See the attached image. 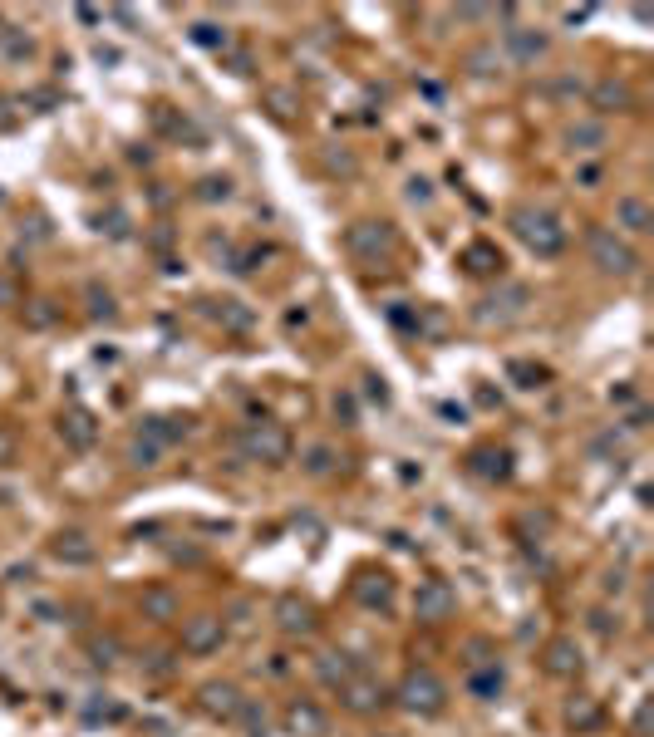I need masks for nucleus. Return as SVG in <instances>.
<instances>
[{
	"instance_id": "obj_1",
	"label": "nucleus",
	"mask_w": 654,
	"mask_h": 737,
	"mask_svg": "<svg viewBox=\"0 0 654 737\" xmlns=\"http://www.w3.org/2000/svg\"><path fill=\"white\" fill-rule=\"evenodd\" d=\"M507 222L517 231V241L536 256H561L566 251V227H561V217L551 207H517Z\"/></svg>"
},
{
	"instance_id": "obj_2",
	"label": "nucleus",
	"mask_w": 654,
	"mask_h": 737,
	"mask_svg": "<svg viewBox=\"0 0 654 737\" xmlns=\"http://www.w3.org/2000/svg\"><path fill=\"white\" fill-rule=\"evenodd\" d=\"M586 251H591V261H595L600 276L630 281V276L640 271V251H635L615 227H591L586 231Z\"/></svg>"
},
{
	"instance_id": "obj_3",
	"label": "nucleus",
	"mask_w": 654,
	"mask_h": 737,
	"mask_svg": "<svg viewBox=\"0 0 654 737\" xmlns=\"http://www.w3.org/2000/svg\"><path fill=\"white\" fill-rule=\"evenodd\" d=\"M291 448H296L291 443V428L276 423V418H256V423L241 428V453L251 457V462H261V467H286Z\"/></svg>"
},
{
	"instance_id": "obj_4",
	"label": "nucleus",
	"mask_w": 654,
	"mask_h": 737,
	"mask_svg": "<svg viewBox=\"0 0 654 737\" xmlns=\"http://www.w3.org/2000/svg\"><path fill=\"white\" fill-rule=\"evenodd\" d=\"M345 251L355 256L359 266H384L394 251H399V227L394 222H355L345 227Z\"/></svg>"
},
{
	"instance_id": "obj_5",
	"label": "nucleus",
	"mask_w": 654,
	"mask_h": 737,
	"mask_svg": "<svg viewBox=\"0 0 654 737\" xmlns=\"http://www.w3.org/2000/svg\"><path fill=\"white\" fill-rule=\"evenodd\" d=\"M394 698H399V708L414 713V718H438V713L448 708V683L438 679L433 669H409Z\"/></svg>"
},
{
	"instance_id": "obj_6",
	"label": "nucleus",
	"mask_w": 654,
	"mask_h": 737,
	"mask_svg": "<svg viewBox=\"0 0 654 737\" xmlns=\"http://www.w3.org/2000/svg\"><path fill=\"white\" fill-rule=\"evenodd\" d=\"M414 615H418V624L453 620V615H458V590H453L443 575H428V580L418 585V595H414Z\"/></svg>"
},
{
	"instance_id": "obj_7",
	"label": "nucleus",
	"mask_w": 654,
	"mask_h": 737,
	"mask_svg": "<svg viewBox=\"0 0 654 737\" xmlns=\"http://www.w3.org/2000/svg\"><path fill=\"white\" fill-rule=\"evenodd\" d=\"M197 708H202L212 723H237L246 698H241V688L232 679H212V683L197 688Z\"/></svg>"
},
{
	"instance_id": "obj_8",
	"label": "nucleus",
	"mask_w": 654,
	"mask_h": 737,
	"mask_svg": "<svg viewBox=\"0 0 654 737\" xmlns=\"http://www.w3.org/2000/svg\"><path fill=\"white\" fill-rule=\"evenodd\" d=\"M276 629L281 634H291V639H305V634H315V624H320V610L305 600V595H296V590H286V595H276Z\"/></svg>"
},
{
	"instance_id": "obj_9",
	"label": "nucleus",
	"mask_w": 654,
	"mask_h": 737,
	"mask_svg": "<svg viewBox=\"0 0 654 737\" xmlns=\"http://www.w3.org/2000/svg\"><path fill=\"white\" fill-rule=\"evenodd\" d=\"M227 644V620L222 615H192V620H182V649L187 654H217Z\"/></svg>"
},
{
	"instance_id": "obj_10",
	"label": "nucleus",
	"mask_w": 654,
	"mask_h": 737,
	"mask_svg": "<svg viewBox=\"0 0 654 737\" xmlns=\"http://www.w3.org/2000/svg\"><path fill=\"white\" fill-rule=\"evenodd\" d=\"M541 669H546L551 679H581L586 654H581V644H576L571 634H556V639H546V649H541Z\"/></svg>"
},
{
	"instance_id": "obj_11",
	"label": "nucleus",
	"mask_w": 654,
	"mask_h": 737,
	"mask_svg": "<svg viewBox=\"0 0 654 737\" xmlns=\"http://www.w3.org/2000/svg\"><path fill=\"white\" fill-rule=\"evenodd\" d=\"M281 728H286V737H330V718H325L320 703L291 698V703L281 708Z\"/></svg>"
},
{
	"instance_id": "obj_12",
	"label": "nucleus",
	"mask_w": 654,
	"mask_h": 737,
	"mask_svg": "<svg viewBox=\"0 0 654 737\" xmlns=\"http://www.w3.org/2000/svg\"><path fill=\"white\" fill-rule=\"evenodd\" d=\"M60 438L69 453H89L99 443V418L89 408H64L60 413Z\"/></svg>"
},
{
	"instance_id": "obj_13",
	"label": "nucleus",
	"mask_w": 654,
	"mask_h": 737,
	"mask_svg": "<svg viewBox=\"0 0 654 737\" xmlns=\"http://www.w3.org/2000/svg\"><path fill=\"white\" fill-rule=\"evenodd\" d=\"M340 698H345V708L359 713V718H369V713H379L384 703H389V688L379 679H369V674H355V679L340 688Z\"/></svg>"
},
{
	"instance_id": "obj_14",
	"label": "nucleus",
	"mask_w": 654,
	"mask_h": 737,
	"mask_svg": "<svg viewBox=\"0 0 654 737\" xmlns=\"http://www.w3.org/2000/svg\"><path fill=\"white\" fill-rule=\"evenodd\" d=\"M350 595H355L364 610H389V605H394V575H389V570H359Z\"/></svg>"
},
{
	"instance_id": "obj_15",
	"label": "nucleus",
	"mask_w": 654,
	"mask_h": 737,
	"mask_svg": "<svg viewBox=\"0 0 654 737\" xmlns=\"http://www.w3.org/2000/svg\"><path fill=\"white\" fill-rule=\"evenodd\" d=\"M50 556H55L60 566H94L99 546H94L84 531H60V536L50 541Z\"/></svg>"
},
{
	"instance_id": "obj_16",
	"label": "nucleus",
	"mask_w": 654,
	"mask_h": 737,
	"mask_svg": "<svg viewBox=\"0 0 654 737\" xmlns=\"http://www.w3.org/2000/svg\"><path fill=\"white\" fill-rule=\"evenodd\" d=\"M522 305H527V285H507L502 295H492V300H482V310H477V320L482 325H507V320H517L522 315Z\"/></svg>"
},
{
	"instance_id": "obj_17",
	"label": "nucleus",
	"mask_w": 654,
	"mask_h": 737,
	"mask_svg": "<svg viewBox=\"0 0 654 737\" xmlns=\"http://www.w3.org/2000/svg\"><path fill=\"white\" fill-rule=\"evenodd\" d=\"M591 104L600 109V114H630V109H635V89H630L625 79L610 74V79H600V84L591 89Z\"/></svg>"
},
{
	"instance_id": "obj_18",
	"label": "nucleus",
	"mask_w": 654,
	"mask_h": 737,
	"mask_svg": "<svg viewBox=\"0 0 654 737\" xmlns=\"http://www.w3.org/2000/svg\"><path fill=\"white\" fill-rule=\"evenodd\" d=\"M615 227H625L630 236H645V231H654V207L645 197L625 192V197L615 202Z\"/></svg>"
},
{
	"instance_id": "obj_19",
	"label": "nucleus",
	"mask_w": 654,
	"mask_h": 737,
	"mask_svg": "<svg viewBox=\"0 0 654 737\" xmlns=\"http://www.w3.org/2000/svg\"><path fill=\"white\" fill-rule=\"evenodd\" d=\"M507 50L522 59V64H536V59L551 50V35L536 30V25H512V30H507Z\"/></svg>"
},
{
	"instance_id": "obj_20",
	"label": "nucleus",
	"mask_w": 654,
	"mask_h": 737,
	"mask_svg": "<svg viewBox=\"0 0 654 737\" xmlns=\"http://www.w3.org/2000/svg\"><path fill=\"white\" fill-rule=\"evenodd\" d=\"M315 674H320V683H325V688H345V683L355 679L359 669H355V659H350V654H340V649H325V654L315 659Z\"/></svg>"
},
{
	"instance_id": "obj_21",
	"label": "nucleus",
	"mask_w": 654,
	"mask_h": 737,
	"mask_svg": "<svg viewBox=\"0 0 654 737\" xmlns=\"http://www.w3.org/2000/svg\"><path fill=\"white\" fill-rule=\"evenodd\" d=\"M138 438H143V443H153V448H168V443L187 438V418H143Z\"/></svg>"
},
{
	"instance_id": "obj_22",
	"label": "nucleus",
	"mask_w": 654,
	"mask_h": 737,
	"mask_svg": "<svg viewBox=\"0 0 654 737\" xmlns=\"http://www.w3.org/2000/svg\"><path fill=\"white\" fill-rule=\"evenodd\" d=\"M143 620H178V595L168 590V585H153V590H143Z\"/></svg>"
},
{
	"instance_id": "obj_23",
	"label": "nucleus",
	"mask_w": 654,
	"mask_h": 737,
	"mask_svg": "<svg viewBox=\"0 0 654 737\" xmlns=\"http://www.w3.org/2000/svg\"><path fill=\"white\" fill-rule=\"evenodd\" d=\"M473 472L477 477H487V482H507V477H512V457L502 453V448H477Z\"/></svg>"
},
{
	"instance_id": "obj_24",
	"label": "nucleus",
	"mask_w": 654,
	"mask_h": 737,
	"mask_svg": "<svg viewBox=\"0 0 654 737\" xmlns=\"http://www.w3.org/2000/svg\"><path fill=\"white\" fill-rule=\"evenodd\" d=\"M600 718H605V713H600V703H595V698H586V693L566 703V723H571L576 733H591V728H600Z\"/></svg>"
},
{
	"instance_id": "obj_25",
	"label": "nucleus",
	"mask_w": 654,
	"mask_h": 737,
	"mask_svg": "<svg viewBox=\"0 0 654 737\" xmlns=\"http://www.w3.org/2000/svg\"><path fill=\"white\" fill-rule=\"evenodd\" d=\"M566 143H571V153H595V148H605V123H571V128H566Z\"/></svg>"
},
{
	"instance_id": "obj_26",
	"label": "nucleus",
	"mask_w": 654,
	"mask_h": 737,
	"mask_svg": "<svg viewBox=\"0 0 654 737\" xmlns=\"http://www.w3.org/2000/svg\"><path fill=\"white\" fill-rule=\"evenodd\" d=\"M463 266H468L473 276H487V271H502V256H497L487 241H473V246L463 251Z\"/></svg>"
},
{
	"instance_id": "obj_27",
	"label": "nucleus",
	"mask_w": 654,
	"mask_h": 737,
	"mask_svg": "<svg viewBox=\"0 0 654 737\" xmlns=\"http://www.w3.org/2000/svg\"><path fill=\"white\" fill-rule=\"evenodd\" d=\"M192 40L202 45V50H227L232 40H227V25H212V20H197L192 25Z\"/></svg>"
},
{
	"instance_id": "obj_28",
	"label": "nucleus",
	"mask_w": 654,
	"mask_h": 737,
	"mask_svg": "<svg viewBox=\"0 0 654 737\" xmlns=\"http://www.w3.org/2000/svg\"><path fill=\"white\" fill-rule=\"evenodd\" d=\"M55 320H60L55 300H25V325H30V330H50Z\"/></svg>"
},
{
	"instance_id": "obj_29",
	"label": "nucleus",
	"mask_w": 654,
	"mask_h": 737,
	"mask_svg": "<svg viewBox=\"0 0 654 737\" xmlns=\"http://www.w3.org/2000/svg\"><path fill=\"white\" fill-rule=\"evenodd\" d=\"M89 659H94L99 669H114V664H119V639H114V634H104V639H89Z\"/></svg>"
},
{
	"instance_id": "obj_30",
	"label": "nucleus",
	"mask_w": 654,
	"mask_h": 737,
	"mask_svg": "<svg viewBox=\"0 0 654 737\" xmlns=\"http://www.w3.org/2000/svg\"><path fill=\"white\" fill-rule=\"evenodd\" d=\"M468 683H473L477 698H497V693H502V669H497V664H487V669H477Z\"/></svg>"
},
{
	"instance_id": "obj_31",
	"label": "nucleus",
	"mask_w": 654,
	"mask_h": 737,
	"mask_svg": "<svg viewBox=\"0 0 654 737\" xmlns=\"http://www.w3.org/2000/svg\"><path fill=\"white\" fill-rule=\"evenodd\" d=\"M15 305H25V285L15 271H0V310H15Z\"/></svg>"
},
{
	"instance_id": "obj_32",
	"label": "nucleus",
	"mask_w": 654,
	"mask_h": 737,
	"mask_svg": "<svg viewBox=\"0 0 654 737\" xmlns=\"http://www.w3.org/2000/svg\"><path fill=\"white\" fill-rule=\"evenodd\" d=\"M0 45H5V55H10V59H30V55H35V40H30V35H20V30H0Z\"/></svg>"
},
{
	"instance_id": "obj_33",
	"label": "nucleus",
	"mask_w": 654,
	"mask_h": 737,
	"mask_svg": "<svg viewBox=\"0 0 654 737\" xmlns=\"http://www.w3.org/2000/svg\"><path fill=\"white\" fill-rule=\"evenodd\" d=\"M89 315L94 320H114L119 310H114V295L104 290V285H89Z\"/></svg>"
},
{
	"instance_id": "obj_34",
	"label": "nucleus",
	"mask_w": 654,
	"mask_h": 737,
	"mask_svg": "<svg viewBox=\"0 0 654 737\" xmlns=\"http://www.w3.org/2000/svg\"><path fill=\"white\" fill-rule=\"evenodd\" d=\"M217 320H222L227 330H251V310H241V300H222Z\"/></svg>"
},
{
	"instance_id": "obj_35",
	"label": "nucleus",
	"mask_w": 654,
	"mask_h": 737,
	"mask_svg": "<svg viewBox=\"0 0 654 737\" xmlns=\"http://www.w3.org/2000/svg\"><path fill=\"white\" fill-rule=\"evenodd\" d=\"M305 472H310V477H330V472H335V453H330V448H310V453H305Z\"/></svg>"
},
{
	"instance_id": "obj_36",
	"label": "nucleus",
	"mask_w": 654,
	"mask_h": 737,
	"mask_svg": "<svg viewBox=\"0 0 654 737\" xmlns=\"http://www.w3.org/2000/svg\"><path fill=\"white\" fill-rule=\"evenodd\" d=\"M197 197H202V202H227V197H232V182H227V177H207Z\"/></svg>"
},
{
	"instance_id": "obj_37",
	"label": "nucleus",
	"mask_w": 654,
	"mask_h": 737,
	"mask_svg": "<svg viewBox=\"0 0 654 737\" xmlns=\"http://www.w3.org/2000/svg\"><path fill=\"white\" fill-rule=\"evenodd\" d=\"M15 457H20V438H15V428L0 423V467H10Z\"/></svg>"
},
{
	"instance_id": "obj_38",
	"label": "nucleus",
	"mask_w": 654,
	"mask_h": 737,
	"mask_svg": "<svg viewBox=\"0 0 654 737\" xmlns=\"http://www.w3.org/2000/svg\"><path fill=\"white\" fill-rule=\"evenodd\" d=\"M591 629L600 634V639H610V634H620V620H615L610 610H595V615H591Z\"/></svg>"
},
{
	"instance_id": "obj_39",
	"label": "nucleus",
	"mask_w": 654,
	"mask_h": 737,
	"mask_svg": "<svg viewBox=\"0 0 654 737\" xmlns=\"http://www.w3.org/2000/svg\"><path fill=\"white\" fill-rule=\"evenodd\" d=\"M128 457H133L138 467H153V457H158V448H153V443H143V438H133V448H128Z\"/></svg>"
},
{
	"instance_id": "obj_40",
	"label": "nucleus",
	"mask_w": 654,
	"mask_h": 737,
	"mask_svg": "<svg viewBox=\"0 0 654 737\" xmlns=\"http://www.w3.org/2000/svg\"><path fill=\"white\" fill-rule=\"evenodd\" d=\"M271 109H276L281 118H291V114H296V99H291L286 89H271Z\"/></svg>"
},
{
	"instance_id": "obj_41",
	"label": "nucleus",
	"mask_w": 654,
	"mask_h": 737,
	"mask_svg": "<svg viewBox=\"0 0 654 737\" xmlns=\"http://www.w3.org/2000/svg\"><path fill=\"white\" fill-rule=\"evenodd\" d=\"M650 733V703H640V713H635V737Z\"/></svg>"
},
{
	"instance_id": "obj_42",
	"label": "nucleus",
	"mask_w": 654,
	"mask_h": 737,
	"mask_svg": "<svg viewBox=\"0 0 654 737\" xmlns=\"http://www.w3.org/2000/svg\"><path fill=\"white\" fill-rule=\"evenodd\" d=\"M364 384H369V398H379V403H389V389H384V379H374V374H369Z\"/></svg>"
},
{
	"instance_id": "obj_43",
	"label": "nucleus",
	"mask_w": 654,
	"mask_h": 737,
	"mask_svg": "<svg viewBox=\"0 0 654 737\" xmlns=\"http://www.w3.org/2000/svg\"><path fill=\"white\" fill-rule=\"evenodd\" d=\"M576 177H581V182H586V187H595V182H600V168H595V163H586V168L576 172Z\"/></svg>"
},
{
	"instance_id": "obj_44",
	"label": "nucleus",
	"mask_w": 654,
	"mask_h": 737,
	"mask_svg": "<svg viewBox=\"0 0 654 737\" xmlns=\"http://www.w3.org/2000/svg\"><path fill=\"white\" fill-rule=\"evenodd\" d=\"M409 197H414V202H428V182H409Z\"/></svg>"
},
{
	"instance_id": "obj_45",
	"label": "nucleus",
	"mask_w": 654,
	"mask_h": 737,
	"mask_svg": "<svg viewBox=\"0 0 654 737\" xmlns=\"http://www.w3.org/2000/svg\"><path fill=\"white\" fill-rule=\"evenodd\" d=\"M379 737H399V733H379Z\"/></svg>"
}]
</instances>
